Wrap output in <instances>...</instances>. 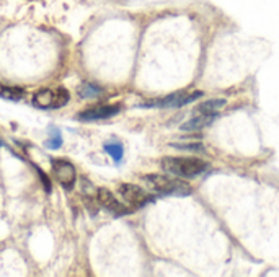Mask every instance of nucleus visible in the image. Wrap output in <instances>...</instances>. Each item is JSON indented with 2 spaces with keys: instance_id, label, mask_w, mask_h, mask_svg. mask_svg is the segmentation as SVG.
<instances>
[{
  "instance_id": "nucleus-9",
  "label": "nucleus",
  "mask_w": 279,
  "mask_h": 277,
  "mask_svg": "<svg viewBox=\"0 0 279 277\" xmlns=\"http://www.w3.org/2000/svg\"><path fill=\"white\" fill-rule=\"evenodd\" d=\"M216 118H217V114H196L194 118H191L190 121H186L182 129H183V131H190V132L201 131V129L208 127Z\"/></svg>"
},
{
  "instance_id": "nucleus-2",
  "label": "nucleus",
  "mask_w": 279,
  "mask_h": 277,
  "mask_svg": "<svg viewBox=\"0 0 279 277\" xmlns=\"http://www.w3.org/2000/svg\"><path fill=\"white\" fill-rule=\"evenodd\" d=\"M144 183L148 188L157 191L164 196H188L191 194V186L176 176L166 175H147L144 176Z\"/></svg>"
},
{
  "instance_id": "nucleus-14",
  "label": "nucleus",
  "mask_w": 279,
  "mask_h": 277,
  "mask_svg": "<svg viewBox=\"0 0 279 277\" xmlns=\"http://www.w3.org/2000/svg\"><path fill=\"white\" fill-rule=\"evenodd\" d=\"M172 147L180 150H191V152H202L204 147L202 144H172Z\"/></svg>"
},
{
  "instance_id": "nucleus-4",
  "label": "nucleus",
  "mask_w": 279,
  "mask_h": 277,
  "mask_svg": "<svg viewBox=\"0 0 279 277\" xmlns=\"http://www.w3.org/2000/svg\"><path fill=\"white\" fill-rule=\"evenodd\" d=\"M202 91H176V93H172L165 98H160L157 101L146 103L144 106L150 108H182L184 104H190L196 100H201Z\"/></svg>"
},
{
  "instance_id": "nucleus-15",
  "label": "nucleus",
  "mask_w": 279,
  "mask_h": 277,
  "mask_svg": "<svg viewBox=\"0 0 279 277\" xmlns=\"http://www.w3.org/2000/svg\"><path fill=\"white\" fill-rule=\"evenodd\" d=\"M38 173H40V176H41V181H42V184H44L46 193H51V181H49L48 175H46L42 170H40V168H38Z\"/></svg>"
},
{
  "instance_id": "nucleus-10",
  "label": "nucleus",
  "mask_w": 279,
  "mask_h": 277,
  "mask_svg": "<svg viewBox=\"0 0 279 277\" xmlns=\"http://www.w3.org/2000/svg\"><path fill=\"white\" fill-rule=\"evenodd\" d=\"M227 104V100L224 98H216V100H208L201 104H198L194 109L196 114H217L219 116V109H222Z\"/></svg>"
},
{
  "instance_id": "nucleus-7",
  "label": "nucleus",
  "mask_w": 279,
  "mask_h": 277,
  "mask_svg": "<svg viewBox=\"0 0 279 277\" xmlns=\"http://www.w3.org/2000/svg\"><path fill=\"white\" fill-rule=\"evenodd\" d=\"M96 198H98V202H100V206L106 209L108 212H111L113 215H116V217H121V215H126L131 212V209L126 207L122 204V202H120L113 193H110L108 189H98L96 193Z\"/></svg>"
},
{
  "instance_id": "nucleus-12",
  "label": "nucleus",
  "mask_w": 279,
  "mask_h": 277,
  "mask_svg": "<svg viewBox=\"0 0 279 277\" xmlns=\"http://www.w3.org/2000/svg\"><path fill=\"white\" fill-rule=\"evenodd\" d=\"M104 150L108 152V155L114 160L116 163H120L121 162V158H122V153H124V149H122V145L120 142H111V144H106L104 145Z\"/></svg>"
},
{
  "instance_id": "nucleus-8",
  "label": "nucleus",
  "mask_w": 279,
  "mask_h": 277,
  "mask_svg": "<svg viewBox=\"0 0 279 277\" xmlns=\"http://www.w3.org/2000/svg\"><path fill=\"white\" fill-rule=\"evenodd\" d=\"M121 106L120 104H104V106H93L90 109H85L78 114L80 121H98V119H106L111 116H116L120 113Z\"/></svg>"
},
{
  "instance_id": "nucleus-16",
  "label": "nucleus",
  "mask_w": 279,
  "mask_h": 277,
  "mask_svg": "<svg viewBox=\"0 0 279 277\" xmlns=\"http://www.w3.org/2000/svg\"><path fill=\"white\" fill-rule=\"evenodd\" d=\"M60 144H62L60 135H59L58 132H56V137H54L52 140H49V142H48V147H51V149H59Z\"/></svg>"
},
{
  "instance_id": "nucleus-11",
  "label": "nucleus",
  "mask_w": 279,
  "mask_h": 277,
  "mask_svg": "<svg viewBox=\"0 0 279 277\" xmlns=\"http://www.w3.org/2000/svg\"><path fill=\"white\" fill-rule=\"evenodd\" d=\"M0 96L5 98V100L18 101L24 96V90L20 87H7V85L0 83Z\"/></svg>"
},
{
  "instance_id": "nucleus-1",
  "label": "nucleus",
  "mask_w": 279,
  "mask_h": 277,
  "mask_svg": "<svg viewBox=\"0 0 279 277\" xmlns=\"http://www.w3.org/2000/svg\"><path fill=\"white\" fill-rule=\"evenodd\" d=\"M160 166L168 175L182 178H194L206 173L209 165L196 157H164L160 160Z\"/></svg>"
},
{
  "instance_id": "nucleus-6",
  "label": "nucleus",
  "mask_w": 279,
  "mask_h": 277,
  "mask_svg": "<svg viewBox=\"0 0 279 277\" xmlns=\"http://www.w3.org/2000/svg\"><path fill=\"white\" fill-rule=\"evenodd\" d=\"M52 170H54V175L58 178V181L62 184L64 188L70 189L74 186V183L77 180V175H76V168H74V165L70 162H67V160H52Z\"/></svg>"
},
{
  "instance_id": "nucleus-3",
  "label": "nucleus",
  "mask_w": 279,
  "mask_h": 277,
  "mask_svg": "<svg viewBox=\"0 0 279 277\" xmlns=\"http://www.w3.org/2000/svg\"><path fill=\"white\" fill-rule=\"evenodd\" d=\"M69 91L66 88H56V90H41L33 96V104L38 108H60L69 103Z\"/></svg>"
},
{
  "instance_id": "nucleus-13",
  "label": "nucleus",
  "mask_w": 279,
  "mask_h": 277,
  "mask_svg": "<svg viewBox=\"0 0 279 277\" xmlns=\"http://www.w3.org/2000/svg\"><path fill=\"white\" fill-rule=\"evenodd\" d=\"M102 93V90L95 87V85H84L82 88H80V95H82L84 98H92V96H96V95H100Z\"/></svg>"
},
{
  "instance_id": "nucleus-5",
  "label": "nucleus",
  "mask_w": 279,
  "mask_h": 277,
  "mask_svg": "<svg viewBox=\"0 0 279 277\" xmlns=\"http://www.w3.org/2000/svg\"><path fill=\"white\" fill-rule=\"evenodd\" d=\"M118 191H120L121 198L134 209H140L154 201L152 194H148L146 189H142L140 186H136V184H131V183H122L121 186L118 188Z\"/></svg>"
}]
</instances>
